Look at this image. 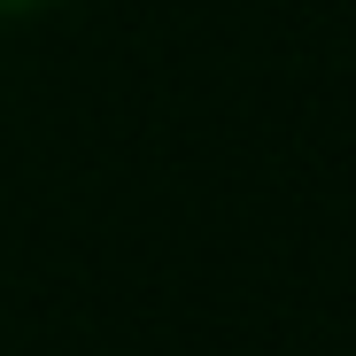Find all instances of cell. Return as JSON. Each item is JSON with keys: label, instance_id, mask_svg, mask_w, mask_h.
<instances>
[{"label": "cell", "instance_id": "1", "mask_svg": "<svg viewBox=\"0 0 356 356\" xmlns=\"http://www.w3.org/2000/svg\"><path fill=\"white\" fill-rule=\"evenodd\" d=\"M24 8H39V0H0V16H24Z\"/></svg>", "mask_w": 356, "mask_h": 356}]
</instances>
